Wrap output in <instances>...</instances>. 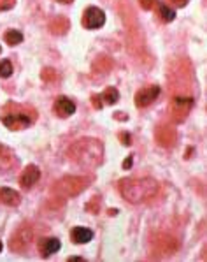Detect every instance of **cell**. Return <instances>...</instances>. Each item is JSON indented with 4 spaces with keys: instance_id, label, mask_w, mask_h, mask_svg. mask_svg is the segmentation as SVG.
<instances>
[{
    "instance_id": "30bf717a",
    "label": "cell",
    "mask_w": 207,
    "mask_h": 262,
    "mask_svg": "<svg viewBox=\"0 0 207 262\" xmlns=\"http://www.w3.org/2000/svg\"><path fill=\"white\" fill-rule=\"evenodd\" d=\"M177 248H179V241L165 234L158 236L155 239V247H153L156 255H170V253H174Z\"/></svg>"
},
{
    "instance_id": "3957f363",
    "label": "cell",
    "mask_w": 207,
    "mask_h": 262,
    "mask_svg": "<svg viewBox=\"0 0 207 262\" xmlns=\"http://www.w3.org/2000/svg\"><path fill=\"white\" fill-rule=\"evenodd\" d=\"M2 123L6 125L9 130H19V128H27L37 120V111L30 106H21V104L9 102L4 106L2 110Z\"/></svg>"
},
{
    "instance_id": "e0dca14e",
    "label": "cell",
    "mask_w": 207,
    "mask_h": 262,
    "mask_svg": "<svg viewBox=\"0 0 207 262\" xmlns=\"http://www.w3.org/2000/svg\"><path fill=\"white\" fill-rule=\"evenodd\" d=\"M112 69V60L109 56H99V58L93 62V72L97 74H105Z\"/></svg>"
},
{
    "instance_id": "52a82bcc",
    "label": "cell",
    "mask_w": 207,
    "mask_h": 262,
    "mask_svg": "<svg viewBox=\"0 0 207 262\" xmlns=\"http://www.w3.org/2000/svg\"><path fill=\"white\" fill-rule=\"evenodd\" d=\"M30 241H32V231L27 227V225H21V227H19L18 231L13 234V239H11L9 247H11L13 252L21 253V252H25V250L28 248Z\"/></svg>"
},
{
    "instance_id": "4316f807",
    "label": "cell",
    "mask_w": 207,
    "mask_h": 262,
    "mask_svg": "<svg viewBox=\"0 0 207 262\" xmlns=\"http://www.w3.org/2000/svg\"><path fill=\"white\" fill-rule=\"evenodd\" d=\"M91 104L97 107V110H102V100H100V95H91Z\"/></svg>"
},
{
    "instance_id": "5b68a950",
    "label": "cell",
    "mask_w": 207,
    "mask_h": 262,
    "mask_svg": "<svg viewBox=\"0 0 207 262\" xmlns=\"http://www.w3.org/2000/svg\"><path fill=\"white\" fill-rule=\"evenodd\" d=\"M193 107L192 95H176L170 102V118L174 123H181L188 118L190 111Z\"/></svg>"
},
{
    "instance_id": "7c38bea8",
    "label": "cell",
    "mask_w": 207,
    "mask_h": 262,
    "mask_svg": "<svg viewBox=\"0 0 207 262\" xmlns=\"http://www.w3.org/2000/svg\"><path fill=\"white\" fill-rule=\"evenodd\" d=\"M40 178V171L37 166H28L25 171H23V174L19 176V185H21V188H25V190H28V188H32L35 183L39 181Z\"/></svg>"
},
{
    "instance_id": "d6a6232c",
    "label": "cell",
    "mask_w": 207,
    "mask_h": 262,
    "mask_svg": "<svg viewBox=\"0 0 207 262\" xmlns=\"http://www.w3.org/2000/svg\"><path fill=\"white\" fill-rule=\"evenodd\" d=\"M0 51H2V48H0Z\"/></svg>"
},
{
    "instance_id": "d6986e66",
    "label": "cell",
    "mask_w": 207,
    "mask_h": 262,
    "mask_svg": "<svg viewBox=\"0 0 207 262\" xmlns=\"http://www.w3.org/2000/svg\"><path fill=\"white\" fill-rule=\"evenodd\" d=\"M156 14H158V19H160V21H164V23H170L174 18H176V13H174V9H170V7L165 6V4H162V6L158 7Z\"/></svg>"
},
{
    "instance_id": "ba28073f",
    "label": "cell",
    "mask_w": 207,
    "mask_h": 262,
    "mask_svg": "<svg viewBox=\"0 0 207 262\" xmlns=\"http://www.w3.org/2000/svg\"><path fill=\"white\" fill-rule=\"evenodd\" d=\"M160 95V86L158 84H149V86L141 88L135 94V106L137 107H148L158 99Z\"/></svg>"
},
{
    "instance_id": "9c48e42d",
    "label": "cell",
    "mask_w": 207,
    "mask_h": 262,
    "mask_svg": "<svg viewBox=\"0 0 207 262\" xmlns=\"http://www.w3.org/2000/svg\"><path fill=\"white\" fill-rule=\"evenodd\" d=\"M155 139L160 146L164 148H170L176 144L177 141V132L174 127H169V125H158L155 130Z\"/></svg>"
},
{
    "instance_id": "603a6c76",
    "label": "cell",
    "mask_w": 207,
    "mask_h": 262,
    "mask_svg": "<svg viewBox=\"0 0 207 262\" xmlns=\"http://www.w3.org/2000/svg\"><path fill=\"white\" fill-rule=\"evenodd\" d=\"M40 78H42L44 81H55V79H56V72H55V69H50V67H46V69H42V72H40Z\"/></svg>"
},
{
    "instance_id": "9a60e30c",
    "label": "cell",
    "mask_w": 207,
    "mask_h": 262,
    "mask_svg": "<svg viewBox=\"0 0 207 262\" xmlns=\"http://www.w3.org/2000/svg\"><path fill=\"white\" fill-rule=\"evenodd\" d=\"M68 27H71V21L63 16H58V18H53L50 21V32L53 35H63L68 32Z\"/></svg>"
},
{
    "instance_id": "7402d4cb",
    "label": "cell",
    "mask_w": 207,
    "mask_h": 262,
    "mask_svg": "<svg viewBox=\"0 0 207 262\" xmlns=\"http://www.w3.org/2000/svg\"><path fill=\"white\" fill-rule=\"evenodd\" d=\"M11 157H13V153H11L9 148L0 144V162H11Z\"/></svg>"
},
{
    "instance_id": "7a4b0ae2",
    "label": "cell",
    "mask_w": 207,
    "mask_h": 262,
    "mask_svg": "<svg viewBox=\"0 0 207 262\" xmlns=\"http://www.w3.org/2000/svg\"><path fill=\"white\" fill-rule=\"evenodd\" d=\"M120 192L125 201L132 204H141L156 195L158 183L151 178H125L120 181Z\"/></svg>"
},
{
    "instance_id": "4fadbf2b",
    "label": "cell",
    "mask_w": 207,
    "mask_h": 262,
    "mask_svg": "<svg viewBox=\"0 0 207 262\" xmlns=\"http://www.w3.org/2000/svg\"><path fill=\"white\" fill-rule=\"evenodd\" d=\"M37 247H39L40 255H42L44 259H48V257L60 250V241L56 239V237H42V239L39 241Z\"/></svg>"
},
{
    "instance_id": "44dd1931",
    "label": "cell",
    "mask_w": 207,
    "mask_h": 262,
    "mask_svg": "<svg viewBox=\"0 0 207 262\" xmlns=\"http://www.w3.org/2000/svg\"><path fill=\"white\" fill-rule=\"evenodd\" d=\"M13 74V63L9 60H0V78H9Z\"/></svg>"
},
{
    "instance_id": "ffe728a7",
    "label": "cell",
    "mask_w": 207,
    "mask_h": 262,
    "mask_svg": "<svg viewBox=\"0 0 207 262\" xmlns=\"http://www.w3.org/2000/svg\"><path fill=\"white\" fill-rule=\"evenodd\" d=\"M4 41L9 46H18L19 42H23V34L19 30H7L4 34Z\"/></svg>"
},
{
    "instance_id": "f546056e",
    "label": "cell",
    "mask_w": 207,
    "mask_h": 262,
    "mask_svg": "<svg viewBox=\"0 0 207 262\" xmlns=\"http://www.w3.org/2000/svg\"><path fill=\"white\" fill-rule=\"evenodd\" d=\"M130 166H132V155H130L128 159L125 160V164H123V167H125V169H128Z\"/></svg>"
},
{
    "instance_id": "2e32d148",
    "label": "cell",
    "mask_w": 207,
    "mask_h": 262,
    "mask_svg": "<svg viewBox=\"0 0 207 262\" xmlns=\"http://www.w3.org/2000/svg\"><path fill=\"white\" fill-rule=\"evenodd\" d=\"M93 237V232L90 231V229L86 227H76L71 231V239L74 241L76 245H84L88 243Z\"/></svg>"
},
{
    "instance_id": "8992f818",
    "label": "cell",
    "mask_w": 207,
    "mask_h": 262,
    "mask_svg": "<svg viewBox=\"0 0 207 262\" xmlns=\"http://www.w3.org/2000/svg\"><path fill=\"white\" fill-rule=\"evenodd\" d=\"M105 23V14L100 7H88L83 13V27L88 28V30H97V28L104 27Z\"/></svg>"
},
{
    "instance_id": "d4e9b609",
    "label": "cell",
    "mask_w": 207,
    "mask_h": 262,
    "mask_svg": "<svg viewBox=\"0 0 207 262\" xmlns=\"http://www.w3.org/2000/svg\"><path fill=\"white\" fill-rule=\"evenodd\" d=\"M16 6V0H0V11H9Z\"/></svg>"
},
{
    "instance_id": "1f68e13d",
    "label": "cell",
    "mask_w": 207,
    "mask_h": 262,
    "mask_svg": "<svg viewBox=\"0 0 207 262\" xmlns=\"http://www.w3.org/2000/svg\"><path fill=\"white\" fill-rule=\"evenodd\" d=\"M0 250H2V243H0Z\"/></svg>"
},
{
    "instance_id": "cb8c5ba5",
    "label": "cell",
    "mask_w": 207,
    "mask_h": 262,
    "mask_svg": "<svg viewBox=\"0 0 207 262\" xmlns=\"http://www.w3.org/2000/svg\"><path fill=\"white\" fill-rule=\"evenodd\" d=\"M99 208H100V199H99V197H93L90 203L86 204V209L90 213H99Z\"/></svg>"
},
{
    "instance_id": "8fae6325",
    "label": "cell",
    "mask_w": 207,
    "mask_h": 262,
    "mask_svg": "<svg viewBox=\"0 0 207 262\" xmlns=\"http://www.w3.org/2000/svg\"><path fill=\"white\" fill-rule=\"evenodd\" d=\"M53 110H55V113L60 118H68V116H72L76 113V104L71 99H67V97H58L55 100Z\"/></svg>"
},
{
    "instance_id": "5bb4252c",
    "label": "cell",
    "mask_w": 207,
    "mask_h": 262,
    "mask_svg": "<svg viewBox=\"0 0 207 262\" xmlns=\"http://www.w3.org/2000/svg\"><path fill=\"white\" fill-rule=\"evenodd\" d=\"M21 203V197L19 193L13 190V188L0 187V204H6V206H18Z\"/></svg>"
},
{
    "instance_id": "4dcf8cb0",
    "label": "cell",
    "mask_w": 207,
    "mask_h": 262,
    "mask_svg": "<svg viewBox=\"0 0 207 262\" xmlns=\"http://www.w3.org/2000/svg\"><path fill=\"white\" fill-rule=\"evenodd\" d=\"M58 2H60V4H72L74 0H58Z\"/></svg>"
},
{
    "instance_id": "6da1fadb",
    "label": "cell",
    "mask_w": 207,
    "mask_h": 262,
    "mask_svg": "<svg viewBox=\"0 0 207 262\" xmlns=\"http://www.w3.org/2000/svg\"><path fill=\"white\" fill-rule=\"evenodd\" d=\"M67 157L76 166L95 169L104 162V144L99 139L83 138L68 148Z\"/></svg>"
},
{
    "instance_id": "484cf974",
    "label": "cell",
    "mask_w": 207,
    "mask_h": 262,
    "mask_svg": "<svg viewBox=\"0 0 207 262\" xmlns=\"http://www.w3.org/2000/svg\"><path fill=\"white\" fill-rule=\"evenodd\" d=\"M139 4H141V7H143L144 11H149V9H153V7L156 6V0H139Z\"/></svg>"
},
{
    "instance_id": "277c9868",
    "label": "cell",
    "mask_w": 207,
    "mask_h": 262,
    "mask_svg": "<svg viewBox=\"0 0 207 262\" xmlns=\"http://www.w3.org/2000/svg\"><path fill=\"white\" fill-rule=\"evenodd\" d=\"M90 183H91L90 176H65V178L58 180L53 185L51 192L55 197L67 199V197H74L81 193Z\"/></svg>"
},
{
    "instance_id": "83f0119b",
    "label": "cell",
    "mask_w": 207,
    "mask_h": 262,
    "mask_svg": "<svg viewBox=\"0 0 207 262\" xmlns=\"http://www.w3.org/2000/svg\"><path fill=\"white\" fill-rule=\"evenodd\" d=\"M120 139L123 141L125 146H130V134H127V132H121V134H120Z\"/></svg>"
},
{
    "instance_id": "ac0fdd59",
    "label": "cell",
    "mask_w": 207,
    "mask_h": 262,
    "mask_svg": "<svg viewBox=\"0 0 207 262\" xmlns=\"http://www.w3.org/2000/svg\"><path fill=\"white\" fill-rule=\"evenodd\" d=\"M118 99H120V92H118L114 86L105 88L102 92V95H100V100H102L104 106H112V104L118 102Z\"/></svg>"
},
{
    "instance_id": "f1b7e54d",
    "label": "cell",
    "mask_w": 207,
    "mask_h": 262,
    "mask_svg": "<svg viewBox=\"0 0 207 262\" xmlns=\"http://www.w3.org/2000/svg\"><path fill=\"white\" fill-rule=\"evenodd\" d=\"M188 2H190V0H172V4H174V6H177V7H185Z\"/></svg>"
}]
</instances>
